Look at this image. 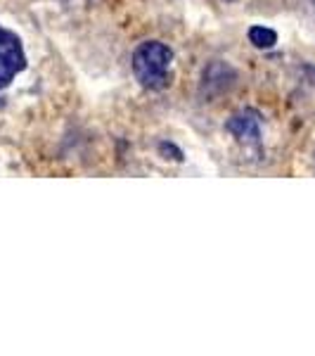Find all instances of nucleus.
<instances>
[{
  "mask_svg": "<svg viewBox=\"0 0 315 356\" xmlns=\"http://www.w3.org/2000/svg\"><path fill=\"white\" fill-rule=\"evenodd\" d=\"M171 60H173V53H171L169 45L159 41H147L133 50L130 65H133V74L142 88L162 90L169 86Z\"/></svg>",
  "mask_w": 315,
  "mask_h": 356,
  "instance_id": "obj_1",
  "label": "nucleus"
},
{
  "mask_svg": "<svg viewBox=\"0 0 315 356\" xmlns=\"http://www.w3.org/2000/svg\"><path fill=\"white\" fill-rule=\"evenodd\" d=\"M26 67V55L19 36L0 26V90L8 88L12 79Z\"/></svg>",
  "mask_w": 315,
  "mask_h": 356,
  "instance_id": "obj_2",
  "label": "nucleus"
},
{
  "mask_svg": "<svg viewBox=\"0 0 315 356\" xmlns=\"http://www.w3.org/2000/svg\"><path fill=\"white\" fill-rule=\"evenodd\" d=\"M225 129L244 143H256L261 138V114L256 110H244L235 114L230 122L225 124Z\"/></svg>",
  "mask_w": 315,
  "mask_h": 356,
  "instance_id": "obj_3",
  "label": "nucleus"
},
{
  "mask_svg": "<svg viewBox=\"0 0 315 356\" xmlns=\"http://www.w3.org/2000/svg\"><path fill=\"white\" fill-rule=\"evenodd\" d=\"M249 41L256 45V48H273L278 43V33L273 29H266V26H251L249 29Z\"/></svg>",
  "mask_w": 315,
  "mask_h": 356,
  "instance_id": "obj_4",
  "label": "nucleus"
},
{
  "mask_svg": "<svg viewBox=\"0 0 315 356\" xmlns=\"http://www.w3.org/2000/svg\"><path fill=\"white\" fill-rule=\"evenodd\" d=\"M159 150H162L164 154H173V159H176V162H182V152L178 150V147L169 145V143H162V145H159Z\"/></svg>",
  "mask_w": 315,
  "mask_h": 356,
  "instance_id": "obj_5",
  "label": "nucleus"
}]
</instances>
